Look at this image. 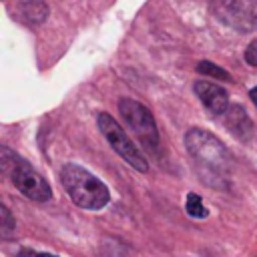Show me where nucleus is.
<instances>
[{
    "instance_id": "obj_10",
    "label": "nucleus",
    "mask_w": 257,
    "mask_h": 257,
    "mask_svg": "<svg viewBox=\"0 0 257 257\" xmlns=\"http://www.w3.org/2000/svg\"><path fill=\"white\" fill-rule=\"evenodd\" d=\"M185 209H187V215L193 217V219H205V217H209V209L203 205L201 197L195 195V193H189V195H187Z\"/></svg>"
},
{
    "instance_id": "obj_13",
    "label": "nucleus",
    "mask_w": 257,
    "mask_h": 257,
    "mask_svg": "<svg viewBox=\"0 0 257 257\" xmlns=\"http://www.w3.org/2000/svg\"><path fill=\"white\" fill-rule=\"evenodd\" d=\"M245 60L251 66H257V40H253L245 50Z\"/></svg>"
},
{
    "instance_id": "obj_9",
    "label": "nucleus",
    "mask_w": 257,
    "mask_h": 257,
    "mask_svg": "<svg viewBox=\"0 0 257 257\" xmlns=\"http://www.w3.org/2000/svg\"><path fill=\"white\" fill-rule=\"evenodd\" d=\"M16 14L26 24H42L48 16V6L40 0H22L18 4Z\"/></svg>"
},
{
    "instance_id": "obj_12",
    "label": "nucleus",
    "mask_w": 257,
    "mask_h": 257,
    "mask_svg": "<svg viewBox=\"0 0 257 257\" xmlns=\"http://www.w3.org/2000/svg\"><path fill=\"white\" fill-rule=\"evenodd\" d=\"M0 217H2V223H0V231H2V235L4 237H8L14 229H16V221L12 219V215H10V211L2 205L0 207Z\"/></svg>"
},
{
    "instance_id": "obj_8",
    "label": "nucleus",
    "mask_w": 257,
    "mask_h": 257,
    "mask_svg": "<svg viewBox=\"0 0 257 257\" xmlns=\"http://www.w3.org/2000/svg\"><path fill=\"white\" fill-rule=\"evenodd\" d=\"M223 122L241 141H249L253 135V122L245 112V108L239 104H229V108L223 112Z\"/></svg>"
},
{
    "instance_id": "obj_11",
    "label": "nucleus",
    "mask_w": 257,
    "mask_h": 257,
    "mask_svg": "<svg viewBox=\"0 0 257 257\" xmlns=\"http://www.w3.org/2000/svg\"><path fill=\"white\" fill-rule=\"evenodd\" d=\"M197 72H199V74H205V76H209V78H217V80H227V82L233 80L231 74H229L225 68L213 64V62H209V60L199 62V64H197Z\"/></svg>"
},
{
    "instance_id": "obj_2",
    "label": "nucleus",
    "mask_w": 257,
    "mask_h": 257,
    "mask_svg": "<svg viewBox=\"0 0 257 257\" xmlns=\"http://www.w3.org/2000/svg\"><path fill=\"white\" fill-rule=\"evenodd\" d=\"M60 181L72 203L78 205L80 209L98 211L110 201V193L106 185L80 165L74 163L64 165L60 171Z\"/></svg>"
},
{
    "instance_id": "obj_5",
    "label": "nucleus",
    "mask_w": 257,
    "mask_h": 257,
    "mask_svg": "<svg viewBox=\"0 0 257 257\" xmlns=\"http://www.w3.org/2000/svg\"><path fill=\"white\" fill-rule=\"evenodd\" d=\"M213 16L237 32L257 28V0H211Z\"/></svg>"
},
{
    "instance_id": "obj_1",
    "label": "nucleus",
    "mask_w": 257,
    "mask_h": 257,
    "mask_svg": "<svg viewBox=\"0 0 257 257\" xmlns=\"http://www.w3.org/2000/svg\"><path fill=\"white\" fill-rule=\"evenodd\" d=\"M185 147L203 177L211 175L213 179H223L229 173L231 157L213 133L205 128H191L185 135Z\"/></svg>"
},
{
    "instance_id": "obj_4",
    "label": "nucleus",
    "mask_w": 257,
    "mask_h": 257,
    "mask_svg": "<svg viewBox=\"0 0 257 257\" xmlns=\"http://www.w3.org/2000/svg\"><path fill=\"white\" fill-rule=\"evenodd\" d=\"M96 122H98L100 133H102L104 139L108 141V145H110L133 169H137L139 173H147V171H149V163H147L145 155L137 149V145H135V143L128 139V135L124 133V128H122L108 112H100L98 118H96Z\"/></svg>"
},
{
    "instance_id": "obj_3",
    "label": "nucleus",
    "mask_w": 257,
    "mask_h": 257,
    "mask_svg": "<svg viewBox=\"0 0 257 257\" xmlns=\"http://www.w3.org/2000/svg\"><path fill=\"white\" fill-rule=\"evenodd\" d=\"M118 112H120L122 120L126 122V126L133 131V135L141 141V145H145V149L157 153L159 128H157V122H155L151 110L133 98H120L118 100Z\"/></svg>"
},
{
    "instance_id": "obj_6",
    "label": "nucleus",
    "mask_w": 257,
    "mask_h": 257,
    "mask_svg": "<svg viewBox=\"0 0 257 257\" xmlns=\"http://www.w3.org/2000/svg\"><path fill=\"white\" fill-rule=\"evenodd\" d=\"M10 175H12V183L24 197L38 201V203H44L52 197V189L46 183V179L36 169H32L24 159H20L16 163V167L10 171Z\"/></svg>"
},
{
    "instance_id": "obj_7",
    "label": "nucleus",
    "mask_w": 257,
    "mask_h": 257,
    "mask_svg": "<svg viewBox=\"0 0 257 257\" xmlns=\"http://www.w3.org/2000/svg\"><path fill=\"white\" fill-rule=\"evenodd\" d=\"M193 90L211 114H223L229 108V94L223 86L211 80H197L193 84Z\"/></svg>"
},
{
    "instance_id": "obj_14",
    "label": "nucleus",
    "mask_w": 257,
    "mask_h": 257,
    "mask_svg": "<svg viewBox=\"0 0 257 257\" xmlns=\"http://www.w3.org/2000/svg\"><path fill=\"white\" fill-rule=\"evenodd\" d=\"M18 257H56V255H50V253H38V251H20Z\"/></svg>"
},
{
    "instance_id": "obj_15",
    "label": "nucleus",
    "mask_w": 257,
    "mask_h": 257,
    "mask_svg": "<svg viewBox=\"0 0 257 257\" xmlns=\"http://www.w3.org/2000/svg\"><path fill=\"white\" fill-rule=\"evenodd\" d=\"M249 96H251V100H253V102H255V106H257V86H255V88H251Z\"/></svg>"
}]
</instances>
